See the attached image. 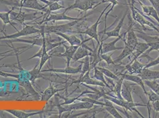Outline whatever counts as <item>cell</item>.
<instances>
[{
  "label": "cell",
  "mask_w": 159,
  "mask_h": 118,
  "mask_svg": "<svg viewBox=\"0 0 159 118\" xmlns=\"http://www.w3.org/2000/svg\"><path fill=\"white\" fill-rule=\"evenodd\" d=\"M0 2L7 5L11 6L13 7H20V9L22 8H26L41 11L42 13L46 14V15L51 14L47 6H43L40 4L38 2V0H21L19 2H15L13 1L0 0Z\"/></svg>",
  "instance_id": "obj_1"
},
{
  "label": "cell",
  "mask_w": 159,
  "mask_h": 118,
  "mask_svg": "<svg viewBox=\"0 0 159 118\" xmlns=\"http://www.w3.org/2000/svg\"><path fill=\"white\" fill-rule=\"evenodd\" d=\"M134 2H135L134 0H131V1H128V6L131 10V15L134 21H135L136 23H138L139 25L143 28V29L147 30L145 27L146 26H147L151 27L153 30H155L156 31H157V32L159 34V29L156 27V26H155L154 23H152L151 21H150L148 19L145 18L144 15L140 13L139 10L135 7Z\"/></svg>",
  "instance_id": "obj_2"
},
{
  "label": "cell",
  "mask_w": 159,
  "mask_h": 118,
  "mask_svg": "<svg viewBox=\"0 0 159 118\" xmlns=\"http://www.w3.org/2000/svg\"><path fill=\"white\" fill-rule=\"evenodd\" d=\"M66 11L65 10L63 13L59 14H49L48 15L45 14V19L42 20L41 22H40L39 23H38V24L42 25V24L45 23H48L49 21H75V20H78V21H82L84 20V19H86L87 17L90 16V15L93 14V13H90L86 14L85 15H84L83 17H81V18H78V17H70L68 16L66 14Z\"/></svg>",
  "instance_id": "obj_3"
},
{
  "label": "cell",
  "mask_w": 159,
  "mask_h": 118,
  "mask_svg": "<svg viewBox=\"0 0 159 118\" xmlns=\"http://www.w3.org/2000/svg\"><path fill=\"white\" fill-rule=\"evenodd\" d=\"M111 5V4L110 3L109 4H108L106 7L105 8V9L102 11V13H100L99 18L98 19V20L96 21V22L92 24L91 26L87 28H86V30L83 31V32H72V33H78V34H86L89 36L90 38H92V40H95L96 41V42L98 43V46H99L100 44V42L99 39V33H98V26L101 23V21H100V20L101 19L103 15V14L105 13V11L107 10V8L109 7Z\"/></svg>",
  "instance_id": "obj_4"
},
{
  "label": "cell",
  "mask_w": 159,
  "mask_h": 118,
  "mask_svg": "<svg viewBox=\"0 0 159 118\" xmlns=\"http://www.w3.org/2000/svg\"><path fill=\"white\" fill-rule=\"evenodd\" d=\"M42 30L40 28L38 29L32 26H29L27 24H25V27L20 31H17V33H14L10 35H7L4 34L3 36L0 37V40L18 39L21 37L30 36V35L35 34H40Z\"/></svg>",
  "instance_id": "obj_5"
},
{
  "label": "cell",
  "mask_w": 159,
  "mask_h": 118,
  "mask_svg": "<svg viewBox=\"0 0 159 118\" xmlns=\"http://www.w3.org/2000/svg\"><path fill=\"white\" fill-rule=\"evenodd\" d=\"M56 106L58 109L59 115L61 116L62 113L66 112L73 111H78L83 109H90L93 108L94 105L87 102H81L75 103H71L69 105H61L60 104L56 105Z\"/></svg>",
  "instance_id": "obj_6"
},
{
  "label": "cell",
  "mask_w": 159,
  "mask_h": 118,
  "mask_svg": "<svg viewBox=\"0 0 159 118\" xmlns=\"http://www.w3.org/2000/svg\"><path fill=\"white\" fill-rule=\"evenodd\" d=\"M80 21H78V20L70 21V22L69 23L60 24V25L51 26H42L40 27L43 28L45 33H52L55 34L57 33H66L67 32H70L73 27L75 26Z\"/></svg>",
  "instance_id": "obj_7"
},
{
  "label": "cell",
  "mask_w": 159,
  "mask_h": 118,
  "mask_svg": "<svg viewBox=\"0 0 159 118\" xmlns=\"http://www.w3.org/2000/svg\"><path fill=\"white\" fill-rule=\"evenodd\" d=\"M39 13L38 12H35L32 13H26L25 12H22L20 10V12H15L14 10L10 14V19L11 21L17 22L21 24L25 25V23L26 21H31L38 19L42 17L43 15L40 16L39 18H37L38 14Z\"/></svg>",
  "instance_id": "obj_8"
},
{
  "label": "cell",
  "mask_w": 159,
  "mask_h": 118,
  "mask_svg": "<svg viewBox=\"0 0 159 118\" xmlns=\"http://www.w3.org/2000/svg\"><path fill=\"white\" fill-rule=\"evenodd\" d=\"M97 3L98 2L94 1V0H74V3L66 7L65 10L67 11L74 9H78L80 11L86 12L89 10L95 8Z\"/></svg>",
  "instance_id": "obj_9"
},
{
  "label": "cell",
  "mask_w": 159,
  "mask_h": 118,
  "mask_svg": "<svg viewBox=\"0 0 159 118\" xmlns=\"http://www.w3.org/2000/svg\"><path fill=\"white\" fill-rule=\"evenodd\" d=\"M49 40L46 39L45 36H44V40H43V43L42 47H40V49L39 51L35 54H34L33 56L27 59L28 60H31V59L36 58V57H39L40 58L39 66V69L40 72L42 69V67L45 65V64L47 63V61L50 59L52 57V56L50 55L49 53H48V51L47 49V43Z\"/></svg>",
  "instance_id": "obj_10"
},
{
  "label": "cell",
  "mask_w": 159,
  "mask_h": 118,
  "mask_svg": "<svg viewBox=\"0 0 159 118\" xmlns=\"http://www.w3.org/2000/svg\"><path fill=\"white\" fill-rule=\"evenodd\" d=\"M126 32L122 34H120L118 37H116V39L113 40L111 42L109 43H103V41L100 42V44L99 46L100 47V54H105V53H108L109 52H112L113 51L116 50H123L124 47H118L116 46V43H118L120 40L123 38L125 36H126Z\"/></svg>",
  "instance_id": "obj_11"
},
{
  "label": "cell",
  "mask_w": 159,
  "mask_h": 118,
  "mask_svg": "<svg viewBox=\"0 0 159 118\" xmlns=\"http://www.w3.org/2000/svg\"><path fill=\"white\" fill-rule=\"evenodd\" d=\"M90 70L86 73L83 76H80L79 78L77 80L73 82L72 84H77V83H84L87 85L96 86H100L102 87H106V85L96 79H94L90 76Z\"/></svg>",
  "instance_id": "obj_12"
},
{
  "label": "cell",
  "mask_w": 159,
  "mask_h": 118,
  "mask_svg": "<svg viewBox=\"0 0 159 118\" xmlns=\"http://www.w3.org/2000/svg\"><path fill=\"white\" fill-rule=\"evenodd\" d=\"M83 64L81 63L79 66L76 67H73L71 66H66L64 69H56V68H49L47 70H42L41 73L53 72L58 73H64L66 74H76L78 73H81L82 70Z\"/></svg>",
  "instance_id": "obj_13"
},
{
  "label": "cell",
  "mask_w": 159,
  "mask_h": 118,
  "mask_svg": "<svg viewBox=\"0 0 159 118\" xmlns=\"http://www.w3.org/2000/svg\"><path fill=\"white\" fill-rule=\"evenodd\" d=\"M22 74L20 73L19 78L17 79L18 80V83L20 86H21L26 91L27 93H29L32 96H33L34 98L36 99H39L40 98H41L38 92H36L35 90L33 89V86L32 85L31 82L29 79L23 78L22 77Z\"/></svg>",
  "instance_id": "obj_14"
},
{
  "label": "cell",
  "mask_w": 159,
  "mask_h": 118,
  "mask_svg": "<svg viewBox=\"0 0 159 118\" xmlns=\"http://www.w3.org/2000/svg\"><path fill=\"white\" fill-rule=\"evenodd\" d=\"M85 43H86L80 46L77 51L75 53L72 59L73 62L78 61L80 59H84L87 56H92L93 50L91 49L90 47H89L86 45H85Z\"/></svg>",
  "instance_id": "obj_15"
},
{
  "label": "cell",
  "mask_w": 159,
  "mask_h": 118,
  "mask_svg": "<svg viewBox=\"0 0 159 118\" xmlns=\"http://www.w3.org/2000/svg\"><path fill=\"white\" fill-rule=\"evenodd\" d=\"M145 66L146 64L141 63L137 59H136L127 64L125 67V69L129 74L138 75L143 71Z\"/></svg>",
  "instance_id": "obj_16"
},
{
  "label": "cell",
  "mask_w": 159,
  "mask_h": 118,
  "mask_svg": "<svg viewBox=\"0 0 159 118\" xmlns=\"http://www.w3.org/2000/svg\"><path fill=\"white\" fill-rule=\"evenodd\" d=\"M63 46L65 48V52L61 54H60L57 56V57H64L66 59V66H70L71 61L73 59V56L75 54L80 46H67L66 44H63ZM81 46V45H80Z\"/></svg>",
  "instance_id": "obj_17"
},
{
  "label": "cell",
  "mask_w": 159,
  "mask_h": 118,
  "mask_svg": "<svg viewBox=\"0 0 159 118\" xmlns=\"http://www.w3.org/2000/svg\"><path fill=\"white\" fill-rule=\"evenodd\" d=\"M120 75L122 76L124 78L125 80L134 83L135 84L139 86L142 88L144 94L146 95V96L147 95V92H148L146 91L144 80L141 79L139 75L131 74H129H129L123 73V74H120Z\"/></svg>",
  "instance_id": "obj_18"
},
{
  "label": "cell",
  "mask_w": 159,
  "mask_h": 118,
  "mask_svg": "<svg viewBox=\"0 0 159 118\" xmlns=\"http://www.w3.org/2000/svg\"><path fill=\"white\" fill-rule=\"evenodd\" d=\"M55 34L61 37L62 39H64L66 41H67L71 46H80L82 44L89 41V40H92V38L90 37L89 39H87L81 41V39H80L79 38H78L75 35L70 36V35H67L66 33H55Z\"/></svg>",
  "instance_id": "obj_19"
},
{
  "label": "cell",
  "mask_w": 159,
  "mask_h": 118,
  "mask_svg": "<svg viewBox=\"0 0 159 118\" xmlns=\"http://www.w3.org/2000/svg\"><path fill=\"white\" fill-rule=\"evenodd\" d=\"M128 14V10H126L125 13L124 14V15L122 16V19L119 21L118 25L116 26V27L111 31L109 32H100V33H103V35H106L107 36L105 40L107 39L108 38H111V37H118L119 35L120 34V30L122 28V27L124 26V20L125 19L126 16Z\"/></svg>",
  "instance_id": "obj_20"
},
{
  "label": "cell",
  "mask_w": 159,
  "mask_h": 118,
  "mask_svg": "<svg viewBox=\"0 0 159 118\" xmlns=\"http://www.w3.org/2000/svg\"><path fill=\"white\" fill-rule=\"evenodd\" d=\"M133 23H130V24L128 28L126 31V39L125 40L126 43L129 46H131L134 48H135L137 43H139L137 36L135 30L133 29Z\"/></svg>",
  "instance_id": "obj_21"
},
{
  "label": "cell",
  "mask_w": 159,
  "mask_h": 118,
  "mask_svg": "<svg viewBox=\"0 0 159 118\" xmlns=\"http://www.w3.org/2000/svg\"><path fill=\"white\" fill-rule=\"evenodd\" d=\"M148 48H149V46L147 43L139 42L134 49V51L129 56L131 57V59H132L131 61L139 58V57L146 52Z\"/></svg>",
  "instance_id": "obj_22"
},
{
  "label": "cell",
  "mask_w": 159,
  "mask_h": 118,
  "mask_svg": "<svg viewBox=\"0 0 159 118\" xmlns=\"http://www.w3.org/2000/svg\"><path fill=\"white\" fill-rule=\"evenodd\" d=\"M66 88L58 89L57 88H55L51 83L49 86V87L45 90V91L43 92L42 96L40 98V100L43 101H49L53 97V96L56 94H57L59 92L62 91H64Z\"/></svg>",
  "instance_id": "obj_23"
},
{
  "label": "cell",
  "mask_w": 159,
  "mask_h": 118,
  "mask_svg": "<svg viewBox=\"0 0 159 118\" xmlns=\"http://www.w3.org/2000/svg\"><path fill=\"white\" fill-rule=\"evenodd\" d=\"M138 75L143 80H159V71L152 70L149 69V68L144 69Z\"/></svg>",
  "instance_id": "obj_24"
},
{
  "label": "cell",
  "mask_w": 159,
  "mask_h": 118,
  "mask_svg": "<svg viewBox=\"0 0 159 118\" xmlns=\"http://www.w3.org/2000/svg\"><path fill=\"white\" fill-rule=\"evenodd\" d=\"M139 5L142 8V10L144 14L148 17H152L159 24V15L157 11L152 6H146L141 2H139Z\"/></svg>",
  "instance_id": "obj_25"
},
{
  "label": "cell",
  "mask_w": 159,
  "mask_h": 118,
  "mask_svg": "<svg viewBox=\"0 0 159 118\" xmlns=\"http://www.w3.org/2000/svg\"><path fill=\"white\" fill-rule=\"evenodd\" d=\"M124 43H125V46L124 47L122 52L118 57H116V58H115L113 60L115 63H119L121 61H122L124 59H125L126 57H128V56H129L133 53V52L134 51L135 48H134L131 46H129L126 43L125 40L124 39Z\"/></svg>",
  "instance_id": "obj_26"
},
{
  "label": "cell",
  "mask_w": 159,
  "mask_h": 118,
  "mask_svg": "<svg viewBox=\"0 0 159 118\" xmlns=\"http://www.w3.org/2000/svg\"><path fill=\"white\" fill-rule=\"evenodd\" d=\"M130 85L125 82V80L123 82V85L121 89V96L124 100L129 102H134L132 93L130 89Z\"/></svg>",
  "instance_id": "obj_27"
},
{
  "label": "cell",
  "mask_w": 159,
  "mask_h": 118,
  "mask_svg": "<svg viewBox=\"0 0 159 118\" xmlns=\"http://www.w3.org/2000/svg\"><path fill=\"white\" fill-rule=\"evenodd\" d=\"M105 105L103 106V109L106 110L113 118H123V116H121L116 108L113 105L112 102L106 99H105Z\"/></svg>",
  "instance_id": "obj_28"
},
{
  "label": "cell",
  "mask_w": 159,
  "mask_h": 118,
  "mask_svg": "<svg viewBox=\"0 0 159 118\" xmlns=\"http://www.w3.org/2000/svg\"><path fill=\"white\" fill-rule=\"evenodd\" d=\"M4 111L7 112L10 114L12 115L14 117L17 118H27L31 117L36 115H39L40 113H42V112H36L33 113H26L25 112L20 111L18 110H14V109H7Z\"/></svg>",
  "instance_id": "obj_29"
},
{
  "label": "cell",
  "mask_w": 159,
  "mask_h": 118,
  "mask_svg": "<svg viewBox=\"0 0 159 118\" xmlns=\"http://www.w3.org/2000/svg\"><path fill=\"white\" fill-rule=\"evenodd\" d=\"M39 61L36 63V65L33 67V69L32 70L26 71L27 78L31 82H33L35 81V80L39 79L40 78L42 77V75L40 74V73L41 72H40V71L39 69Z\"/></svg>",
  "instance_id": "obj_30"
},
{
  "label": "cell",
  "mask_w": 159,
  "mask_h": 118,
  "mask_svg": "<svg viewBox=\"0 0 159 118\" xmlns=\"http://www.w3.org/2000/svg\"><path fill=\"white\" fill-rule=\"evenodd\" d=\"M14 7H13L10 11L6 13H1L0 12V19L2 21L3 24L6 26L7 24H10L11 27H13L14 29H16L17 31H19L17 28L15 27V24L13 23V21L10 19V14L11 11L14 10Z\"/></svg>",
  "instance_id": "obj_31"
},
{
  "label": "cell",
  "mask_w": 159,
  "mask_h": 118,
  "mask_svg": "<svg viewBox=\"0 0 159 118\" xmlns=\"http://www.w3.org/2000/svg\"><path fill=\"white\" fill-rule=\"evenodd\" d=\"M124 81V78L121 76V78H119L118 80L116 81V84L113 85V87L112 89V91L115 94V96L117 98L120 99H123L121 96V89H122V86L123 85Z\"/></svg>",
  "instance_id": "obj_32"
},
{
  "label": "cell",
  "mask_w": 159,
  "mask_h": 118,
  "mask_svg": "<svg viewBox=\"0 0 159 118\" xmlns=\"http://www.w3.org/2000/svg\"><path fill=\"white\" fill-rule=\"evenodd\" d=\"M94 74L92 78H93L94 79H96L98 80H99L100 82H102V83H103L105 85L106 87L109 88V89H112L111 86L109 85V83L107 82V81L105 79V78L104 76V74H103V73L100 70H99L97 67L96 66L95 67H94Z\"/></svg>",
  "instance_id": "obj_33"
},
{
  "label": "cell",
  "mask_w": 159,
  "mask_h": 118,
  "mask_svg": "<svg viewBox=\"0 0 159 118\" xmlns=\"http://www.w3.org/2000/svg\"><path fill=\"white\" fill-rule=\"evenodd\" d=\"M40 1L45 4L50 13L59 10L60 9L66 8V7L60 5L58 2H51L48 0H40Z\"/></svg>",
  "instance_id": "obj_34"
},
{
  "label": "cell",
  "mask_w": 159,
  "mask_h": 118,
  "mask_svg": "<svg viewBox=\"0 0 159 118\" xmlns=\"http://www.w3.org/2000/svg\"><path fill=\"white\" fill-rule=\"evenodd\" d=\"M136 34H137V36L138 37L145 41L147 43H152V42L159 40V37L157 36H150V35H148L146 33H142V32H139V33H136Z\"/></svg>",
  "instance_id": "obj_35"
},
{
  "label": "cell",
  "mask_w": 159,
  "mask_h": 118,
  "mask_svg": "<svg viewBox=\"0 0 159 118\" xmlns=\"http://www.w3.org/2000/svg\"><path fill=\"white\" fill-rule=\"evenodd\" d=\"M149 46V48L144 53L142 56H141L139 57V58L141 57H148L149 53L152 52L154 50H156V51H159V40L156 41H154L152 43H147Z\"/></svg>",
  "instance_id": "obj_36"
},
{
  "label": "cell",
  "mask_w": 159,
  "mask_h": 118,
  "mask_svg": "<svg viewBox=\"0 0 159 118\" xmlns=\"http://www.w3.org/2000/svg\"><path fill=\"white\" fill-rule=\"evenodd\" d=\"M145 86H148L150 90L159 95V83L155 80H144Z\"/></svg>",
  "instance_id": "obj_37"
},
{
  "label": "cell",
  "mask_w": 159,
  "mask_h": 118,
  "mask_svg": "<svg viewBox=\"0 0 159 118\" xmlns=\"http://www.w3.org/2000/svg\"><path fill=\"white\" fill-rule=\"evenodd\" d=\"M97 68L100 70L103 73V74L106 76L107 78H109V79H112L113 80L117 81L119 80L118 76L115 74L114 73L111 72V70H109V69H107L105 67H99V66H96Z\"/></svg>",
  "instance_id": "obj_38"
},
{
  "label": "cell",
  "mask_w": 159,
  "mask_h": 118,
  "mask_svg": "<svg viewBox=\"0 0 159 118\" xmlns=\"http://www.w3.org/2000/svg\"><path fill=\"white\" fill-rule=\"evenodd\" d=\"M84 61H80V63H82L84 64L83 66H82V70L81 73H80V76H83L88 71L90 70V56H87L86 57L84 58Z\"/></svg>",
  "instance_id": "obj_39"
},
{
  "label": "cell",
  "mask_w": 159,
  "mask_h": 118,
  "mask_svg": "<svg viewBox=\"0 0 159 118\" xmlns=\"http://www.w3.org/2000/svg\"><path fill=\"white\" fill-rule=\"evenodd\" d=\"M148 102L147 103V107L149 110V106H150V103L155 102L156 100H159V95L155 92H153L152 90H150L149 92H147V95Z\"/></svg>",
  "instance_id": "obj_40"
},
{
  "label": "cell",
  "mask_w": 159,
  "mask_h": 118,
  "mask_svg": "<svg viewBox=\"0 0 159 118\" xmlns=\"http://www.w3.org/2000/svg\"><path fill=\"white\" fill-rule=\"evenodd\" d=\"M112 55V54H111L110 55L107 54V53L100 54V56L101 59L102 60H104L109 66V65H116V63H115L114 60L111 57Z\"/></svg>",
  "instance_id": "obj_41"
},
{
  "label": "cell",
  "mask_w": 159,
  "mask_h": 118,
  "mask_svg": "<svg viewBox=\"0 0 159 118\" xmlns=\"http://www.w3.org/2000/svg\"><path fill=\"white\" fill-rule=\"evenodd\" d=\"M159 52V50L158 51ZM159 65V56L156 58V59L152 60L149 63H146V66L144 69H148V68H150L154 66H157Z\"/></svg>",
  "instance_id": "obj_42"
},
{
  "label": "cell",
  "mask_w": 159,
  "mask_h": 118,
  "mask_svg": "<svg viewBox=\"0 0 159 118\" xmlns=\"http://www.w3.org/2000/svg\"><path fill=\"white\" fill-rule=\"evenodd\" d=\"M159 15V0H148Z\"/></svg>",
  "instance_id": "obj_43"
},
{
  "label": "cell",
  "mask_w": 159,
  "mask_h": 118,
  "mask_svg": "<svg viewBox=\"0 0 159 118\" xmlns=\"http://www.w3.org/2000/svg\"><path fill=\"white\" fill-rule=\"evenodd\" d=\"M152 107L154 111L156 112H159V100H156L155 102H152Z\"/></svg>",
  "instance_id": "obj_44"
},
{
  "label": "cell",
  "mask_w": 159,
  "mask_h": 118,
  "mask_svg": "<svg viewBox=\"0 0 159 118\" xmlns=\"http://www.w3.org/2000/svg\"><path fill=\"white\" fill-rule=\"evenodd\" d=\"M138 2H141L142 3H144V2L146 1V0H137Z\"/></svg>",
  "instance_id": "obj_45"
}]
</instances>
